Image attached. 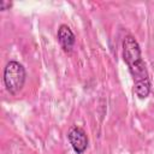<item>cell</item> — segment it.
Instances as JSON below:
<instances>
[{
    "instance_id": "3957f363",
    "label": "cell",
    "mask_w": 154,
    "mask_h": 154,
    "mask_svg": "<svg viewBox=\"0 0 154 154\" xmlns=\"http://www.w3.org/2000/svg\"><path fill=\"white\" fill-rule=\"evenodd\" d=\"M67 138H69L71 147L73 148V150L77 154H83L87 150L89 140H88L85 131L82 128H79V126L70 128V130L67 132Z\"/></svg>"
},
{
    "instance_id": "6da1fadb",
    "label": "cell",
    "mask_w": 154,
    "mask_h": 154,
    "mask_svg": "<svg viewBox=\"0 0 154 154\" xmlns=\"http://www.w3.org/2000/svg\"><path fill=\"white\" fill-rule=\"evenodd\" d=\"M123 59L132 76L136 95L140 99H146L150 93L149 75L142 59L140 45L131 35H126L123 40Z\"/></svg>"
},
{
    "instance_id": "5b68a950",
    "label": "cell",
    "mask_w": 154,
    "mask_h": 154,
    "mask_svg": "<svg viewBox=\"0 0 154 154\" xmlns=\"http://www.w3.org/2000/svg\"><path fill=\"white\" fill-rule=\"evenodd\" d=\"M11 6H12V2H10V1H5V0L0 1V10L1 11H5V10L10 8Z\"/></svg>"
},
{
    "instance_id": "277c9868",
    "label": "cell",
    "mask_w": 154,
    "mask_h": 154,
    "mask_svg": "<svg viewBox=\"0 0 154 154\" xmlns=\"http://www.w3.org/2000/svg\"><path fill=\"white\" fill-rule=\"evenodd\" d=\"M57 38H58L61 48L65 52H71V49L73 48V45L76 42V36L69 25L61 24L59 26L58 32H57Z\"/></svg>"
},
{
    "instance_id": "7a4b0ae2",
    "label": "cell",
    "mask_w": 154,
    "mask_h": 154,
    "mask_svg": "<svg viewBox=\"0 0 154 154\" xmlns=\"http://www.w3.org/2000/svg\"><path fill=\"white\" fill-rule=\"evenodd\" d=\"M26 72L22 64L18 61H8L4 69V84L7 91L12 95L18 94L25 83Z\"/></svg>"
}]
</instances>
